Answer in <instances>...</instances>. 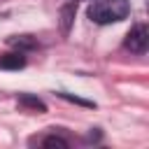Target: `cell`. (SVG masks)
<instances>
[{
	"mask_svg": "<svg viewBox=\"0 0 149 149\" xmlns=\"http://www.w3.org/2000/svg\"><path fill=\"white\" fill-rule=\"evenodd\" d=\"M128 14H130L128 0H93L88 7V19L100 26L123 21Z\"/></svg>",
	"mask_w": 149,
	"mask_h": 149,
	"instance_id": "cell-1",
	"label": "cell"
},
{
	"mask_svg": "<svg viewBox=\"0 0 149 149\" xmlns=\"http://www.w3.org/2000/svg\"><path fill=\"white\" fill-rule=\"evenodd\" d=\"M123 44H126V49H130L133 54H144L147 47H149V30H147V26H144V23H135V26L128 30Z\"/></svg>",
	"mask_w": 149,
	"mask_h": 149,
	"instance_id": "cell-2",
	"label": "cell"
},
{
	"mask_svg": "<svg viewBox=\"0 0 149 149\" xmlns=\"http://www.w3.org/2000/svg\"><path fill=\"white\" fill-rule=\"evenodd\" d=\"M26 65V56L23 51H12L0 56V70H21Z\"/></svg>",
	"mask_w": 149,
	"mask_h": 149,
	"instance_id": "cell-3",
	"label": "cell"
},
{
	"mask_svg": "<svg viewBox=\"0 0 149 149\" xmlns=\"http://www.w3.org/2000/svg\"><path fill=\"white\" fill-rule=\"evenodd\" d=\"M9 44L16 47L19 51H26V49H37V42L30 37V35H16V37H9Z\"/></svg>",
	"mask_w": 149,
	"mask_h": 149,
	"instance_id": "cell-4",
	"label": "cell"
},
{
	"mask_svg": "<svg viewBox=\"0 0 149 149\" xmlns=\"http://www.w3.org/2000/svg\"><path fill=\"white\" fill-rule=\"evenodd\" d=\"M19 102L23 105V107H30V109H35L37 114H42V112H47V105L40 100V98H33V95H28V93H23L21 98H19Z\"/></svg>",
	"mask_w": 149,
	"mask_h": 149,
	"instance_id": "cell-5",
	"label": "cell"
},
{
	"mask_svg": "<svg viewBox=\"0 0 149 149\" xmlns=\"http://www.w3.org/2000/svg\"><path fill=\"white\" fill-rule=\"evenodd\" d=\"M42 147H47V149H68V140H63L58 135H49V137L42 140Z\"/></svg>",
	"mask_w": 149,
	"mask_h": 149,
	"instance_id": "cell-6",
	"label": "cell"
},
{
	"mask_svg": "<svg viewBox=\"0 0 149 149\" xmlns=\"http://www.w3.org/2000/svg\"><path fill=\"white\" fill-rule=\"evenodd\" d=\"M61 16H63L61 28H63V33H68V30H70V23H72V19H74V2H72V5H68V7H63Z\"/></svg>",
	"mask_w": 149,
	"mask_h": 149,
	"instance_id": "cell-7",
	"label": "cell"
},
{
	"mask_svg": "<svg viewBox=\"0 0 149 149\" xmlns=\"http://www.w3.org/2000/svg\"><path fill=\"white\" fill-rule=\"evenodd\" d=\"M61 98H65V100H70V102H77V105H84V107H93V102L91 100H81V98H74V95H68V93H58Z\"/></svg>",
	"mask_w": 149,
	"mask_h": 149,
	"instance_id": "cell-8",
	"label": "cell"
},
{
	"mask_svg": "<svg viewBox=\"0 0 149 149\" xmlns=\"http://www.w3.org/2000/svg\"><path fill=\"white\" fill-rule=\"evenodd\" d=\"M74 2H77V0H74Z\"/></svg>",
	"mask_w": 149,
	"mask_h": 149,
	"instance_id": "cell-9",
	"label": "cell"
}]
</instances>
